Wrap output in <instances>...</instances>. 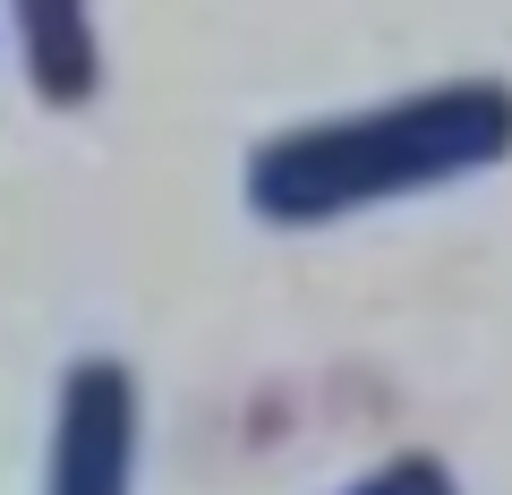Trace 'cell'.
Segmentation results:
<instances>
[{
	"instance_id": "cell-1",
	"label": "cell",
	"mask_w": 512,
	"mask_h": 495,
	"mask_svg": "<svg viewBox=\"0 0 512 495\" xmlns=\"http://www.w3.org/2000/svg\"><path fill=\"white\" fill-rule=\"evenodd\" d=\"M504 154H512V86L504 77H444V86H419V94H384V103H359V111L274 129L248 154L239 188H248L256 222L325 231V222L495 171Z\"/></svg>"
},
{
	"instance_id": "cell-2",
	"label": "cell",
	"mask_w": 512,
	"mask_h": 495,
	"mask_svg": "<svg viewBox=\"0 0 512 495\" xmlns=\"http://www.w3.org/2000/svg\"><path fill=\"white\" fill-rule=\"evenodd\" d=\"M137 376L120 359L60 367L52 393V444H43V495H137Z\"/></svg>"
},
{
	"instance_id": "cell-3",
	"label": "cell",
	"mask_w": 512,
	"mask_h": 495,
	"mask_svg": "<svg viewBox=\"0 0 512 495\" xmlns=\"http://www.w3.org/2000/svg\"><path fill=\"white\" fill-rule=\"evenodd\" d=\"M9 35L35 103L77 111L103 94V35H94V0H9Z\"/></svg>"
},
{
	"instance_id": "cell-4",
	"label": "cell",
	"mask_w": 512,
	"mask_h": 495,
	"mask_svg": "<svg viewBox=\"0 0 512 495\" xmlns=\"http://www.w3.org/2000/svg\"><path fill=\"white\" fill-rule=\"evenodd\" d=\"M333 495H461V478H453V461H444V453H384L376 470L342 478Z\"/></svg>"
}]
</instances>
